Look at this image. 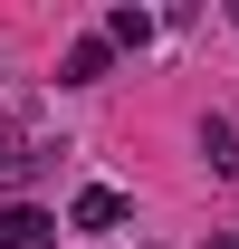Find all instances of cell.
I'll return each instance as SVG.
<instances>
[{
  "mask_svg": "<svg viewBox=\"0 0 239 249\" xmlns=\"http://www.w3.org/2000/svg\"><path fill=\"white\" fill-rule=\"evenodd\" d=\"M48 163H58V134H48V124L38 115H0V182L19 192V182H38Z\"/></svg>",
  "mask_w": 239,
  "mask_h": 249,
  "instance_id": "6da1fadb",
  "label": "cell"
},
{
  "mask_svg": "<svg viewBox=\"0 0 239 249\" xmlns=\"http://www.w3.org/2000/svg\"><path fill=\"white\" fill-rule=\"evenodd\" d=\"M58 240V220L38 211V201H10V211H0V249H48Z\"/></svg>",
  "mask_w": 239,
  "mask_h": 249,
  "instance_id": "7a4b0ae2",
  "label": "cell"
},
{
  "mask_svg": "<svg viewBox=\"0 0 239 249\" xmlns=\"http://www.w3.org/2000/svg\"><path fill=\"white\" fill-rule=\"evenodd\" d=\"M67 220H77V230H115V220H124V192H105V182H86V192H77V201H67Z\"/></svg>",
  "mask_w": 239,
  "mask_h": 249,
  "instance_id": "3957f363",
  "label": "cell"
},
{
  "mask_svg": "<svg viewBox=\"0 0 239 249\" xmlns=\"http://www.w3.org/2000/svg\"><path fill=\"white\" fill-rule=\"evenodd\" d=\"M105 67H115V38H77L67 48V87H96Z\"/></svg>",
  "mask_w": 239,
  "mask_h": 249,
  "instance_id": "277c9868",
  "label": "cell"
},
{
  "mask_svg": "<svg viewBox=\"0 0 239 249\" xmlns=\"http://www.w3.org/2000/svg\"><path fill=\"white\" fill-rule=\"evenodd\" d=\"M201 154H210V163H239V124H230V115L201 124Z\"/></svg>",
  "mask_w": 239,
  "mask_h": 249,
  "instance_id": "5b68a950",
  "label": "cell"
},
{
  "mask_svg": "<svg viewBox=\"0 0 239 249\" xmlns=\"http://www.w3.org/2000/svg\"><path fill=\"white\" fill-rule=\"evenodd\" d=\"M105 38H115V48H144L153 19H144V10H115V19H105Z\"/></svg>",
  "mask_w": 239,
  "mask_h": 249,
  "instance_id": "8992f818",
  "label": "cell"
},
{
  "mask_svg": "<svg viewBox=\"0 0 239 249\" xmlns=\"http://www.w3.org/2000/svg\"><path fill=\"white\" fill-rule=\"evenodd\" d=\"M210 249H239V240H210Z\"/></svg>",
  "mask_w": 239,
  "mask_h": 249,
  "instance_id": "52a82bcc",
  "label": "cell"
}]
</instances>
